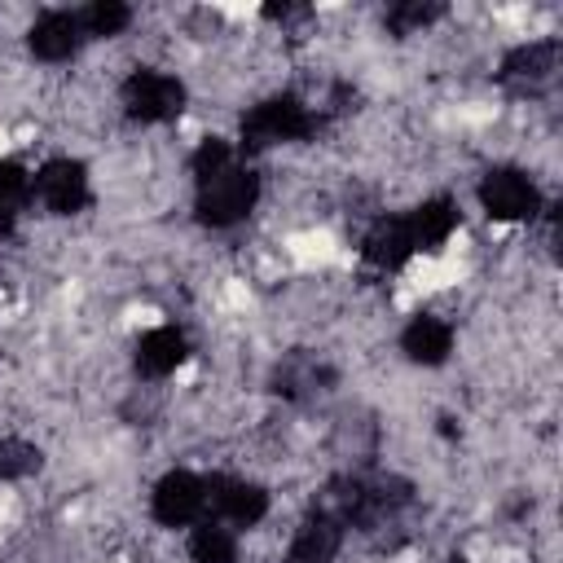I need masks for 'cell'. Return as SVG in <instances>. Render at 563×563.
Listing matches in <instances>:
<instances>
[{
    "instance_id": "obj_1",
    "label": "cell",
    "mask_w": 563,
    "mask_h": 563,
    "mask_svg": "<svg viewBox=\"0 0 563 563\" xmlns=\"http://www.w3.org/2000/svg\"><path fill=\"white\" fill-rule=\"evenodd\" d=\"M255 198H260L255 172H246V167L233 163V167L216 172L211 180H198V220L211 224V229H229V224H238V220L251 216Z\"/></svg>"
},
{
    "instance_id": "obj_2",
    "label": "cell",
    "mask_w": 563,
    "mask_h": 563,
    "mask_svg": "<svg viewBox=\"0 0 563 563\" xmlns=\"http://www.w3.org/2000/svg\"><path fill=\"white\" fill-rule=\"evenodd\" d=\"M312 128H317L312 110H308L299 97L282 92V97H268V101H260V106H251V110L242 114V145L264 150V145L299 141V136H308Z\"/></svg>"
},
{
    "instance_id": "obj_3",
    "label": "cell",
    "mask_w": 563,
    "mask_h": 563,
    "mask_svg": "<svg viewBox=\"0 0 563 563\" xmlns=\"http://www.w3.org/2000/svg\"><path fill=\"white\" fill-rule=\"evenodd\" d=\"M123 110L136 123H167L185 110V84L163 70H132L123 79Z\"/></svg>"
},
{
    "instance_id": "obj_4",
    "label": "cell",
    "mask_w": 563,
    "mask_h": 563,
    "mask_svg": "<svg viewBox=\"0 0 563 563\" xmlns=\"http://www.w3.org/2000/svg\"><path fill=\"white\" fill-rule=\"evenodd\" d=\"M207 510L224 528H255L268 515V493L238 475H211L207 479Z\"/></svg>"
},
{
    "instance_id": "obj_5",
    "label": "cell",
    "mask_w": 563,
    "mask_h": 563,
    "mask_svg": "<svg viewBox=\"0 0 563 563\" xmlns=\"http://www.w3.org/2000/svg\"><path fill=\"white\" fill-rule=\"evenodd\" d=\"M31 194L40 198L44 211H53V216H75V211H84V202H88V172H84L79 158H48V163L35 172Z\"/></svg>"
},
{
    "instance_id": "obj_6",
    "label": "cell",
    "mask_w": 563,
    "mask_h": 563,
    "mask_svg": "<svg viewBox=\"0 0 563 563\" xmlns=\"http://www.w3.org/2000/svg\"><path fill=\"white\" fill-rule=\"evenodd\" d=\"M479 202H484V211L493 220H528V216H537L541 194L528 180V172H519V167H493L479 180Z\"/></svg>"
},
{
    "instance_id": "obj_7",
    "label": "cell",
    "mask_w": 563,
    "mask_h": 563,
    "mask_svg": "<svg viewBox=\"0 0 563 563\" xmlns=\"http://www.w3.org/2000/svg\"><path fill=\"white\" fill-rule=\"evenodd\" d=\"M154 519L167 523V528H185V523H198L202 510H207V479H198L194 471H167L158 484H154Z\"/></svg>"
},
{
    "instance_id": "obj_8",
    "label": "cell",
    "mask_w": 563,
    "mask_h": 563,
    "mask_svg": "<svg viewBox=\"0 0 563 563\" xmlns=\"http://www.w3.org/2000/svg\"><path fill=\"white\" fill-rule=\"evenodd\" d=\"M339 545H343V523L321 506V510H312L295 528L290 550H286V563H330L339 554Z\"/></svg>"
},
{
    "instance_id": "obj_9",
    "label": "cell",
    "mask_w": 563,
    "mask_h": 563,
    "mask_svg": "<svg viewBox=\"0 0 563 563\" xmlns=\"http://www.w3.org/2000/svg\"><path fill=\"white\" fill-rule=\"evenodd\" d=\"M559 70V40H537V44H523L515 53H506L501 62V79L519 92H532L541 84H550Z\"/></svg>"
},
{
    "instance_id": "obj_10",
    "label": "cell",
    "mask_w": 563,
    "mask_h": 563,
    "mask_svg": "<svg viewBox=\"0 0 563 563\" xmlns=\"http://www.w3.org/2000/svg\"><path fill=\"white\" fill-rule=\"evenodd\" d=\"M79 40H84L79 18L66 13V9H48V13H40L35 26H31V35H26V44H31V53H35L40 62H66V57H75Z\"/></svg>"
},
{
    "instance_id": "obj_11",
    "label": "cell",
    "mask_w": 563,
    "mask_h": 563,
    "mask_svg": "<svg viewBox=\"0 0 563 563\" xmlns=\"http://www.w3.org/2000/svg\"><path fill=\"white\" fill-rule=\"evenodd\" d=\"M405 229H409L413 251H435V246H444V242L453 238V229H457V207H453L449 198H427V202H418V207L405 216Z\"/></svg>"
},
{
    "instance_id": "obj_12",
    "label": "cell",
    "mask_w": 563,
    "mask_h": 563,
    "mask_svg": "<svg viewBox=\"0 0 563 563\" xmlns=\"http://www.w3.org/2000/svg\"><path fill=\"white\" fill-rule=\"evenodd\" d=\"M400 347H405V356H409L413 365H440V361L453 352V325L440 321V317H431V312H418V317L405 325Z\"/></svg>"
},
{
    "instance_id": "obj_13",
    "label": "cell",
    "mask_w": 563,
    "mask_h": 563,
    "mask_svg": "<svg viewBox=\"0 0 563 563\" xmlns=\"http://www.w3.org/2000/svg\"><path fill=\"white\" fill-rule=\"evenodd\" d=\"M185 356H189V339H185L180 330H172V325H158V330L141 334V343H136V369H141L145 378L172 374Z\"/></svg>"
},
{
    "instance_id": "obj_14",
    "label": "cell",
    "mask_w": 563,
    "mask_h": 563,
    "mask_svg": "<svg viewBox=\"0 0 563 563\" xmlns=\"http://www.w3.org/2000/svg\"><path fill=\"white\" fill-rule=\"evenodd\" d=\"M365 260L374 264V268H400L409 255H413V242H409V229H405V216H387V220H378L369 233H365Z\"/></svg>"
},
{
    "instance_id": "obj_15",
    "label": "cell",
    "mask_w": 563,
    "mask_h": 563,
    "mask_svg": "<svg viewBox=\"0 0 563 563\" xmlns=\"http://www.w3.org/2000/svg\"><path fill=\"white\" fill-rule=\"evenodd\" d=\"M189 563H238V541L224 523L202 519L189 532Z\"/></svg>"
},
{
    "instance_id": "obj_16",
    "label": "cell",
    "mask_w": 563,
    "mask_h": 563,
    "mask_svg": "<svg viewBox=\"0 0 563 563\" xmlns=\"http://www.w3.org/2000/svg\"><path fill=\"white\" fill-rule=\"evenodd\" d=\"M26 198H31V176H26V167L4 158V163H0V233H9V229L18 224Z\"/></svg>"
},
{
    "instance_id": "obj_17",
    "label": "cell",
    "mask_w": 563,
    "mask_h": 563,
    "mask_svg": "<svg viewBox=\"0 0 563 563\" xmlns=\"http://www.w3.org/2000/svg\"><path fill=\"white\" fill-rule=\"evenodd\" d=\"M75 18H79V31H84V35L110 40V35H119V31L132 22V9L119 4V0H92V4H84Z\"/></svg>"
},
{
    "instance_id": "obj_18",
    "label": "cell",
    "mask_w": 563,
    "mask_h": 563,
    "mask_svg": "<svg viewBox=\"0 0 563 563\" xmlns=\"http://www.w3.org/2000/svg\"><path fill=\"white\" fill-rule=\"evenodd\" d=\"M273 383L282 396H308V391H321V383H330V374L317 369L312 361H286Z\"/></svg>"
},
{
    "instance_id": "obj_19",
    "label": "cell",
    "mask_w": 563,
    "mask_h": 563,
    "mask_svg": "<svg viewBox=\"0 0 563 563\" xmlns=\"http://www.w3.org/2000/svg\"><path fill=\"white\" fill-rule=\"evenodd\" d=\"M444 9L440 4H422V0H405V4H391L387 9V31H396V35H413V31H422V26H431L435 18H440Z\"/></svg>"
},
{
    "instance_id": "obj_20",
    "label": "cell",
    "mask_w": 563,
    "mask_h": 563,
    "mask_svg": "<svg viewBox=\"0 0 563 563\" xmlns=\"http://www.w3.org/2000/svg\"><path fill=\"white\" fill-rule=\"evenodd\" d=\"M189 167H194V180H211L216 172L233 167V145H229L224 136H207V141H198Z\"/></svg>"
},
{
    "instance_id": "obj_21",
    "label": "cell",
    "mask_w": 563,
    "mask_h": 563,
    "mask_svg": "<svg viewBox=\"0 0 563 563\" xmlns=\"http://www.w3.org/2000/svg\"><path fill=\"white\" fill-rule=\"evenodd\" d=\"M31 471H40V449L26 440H0V479H22Z\"/></svg>"
}]
</instances>
